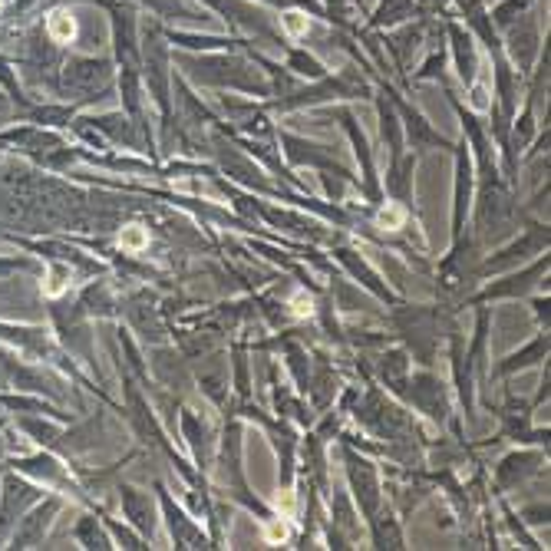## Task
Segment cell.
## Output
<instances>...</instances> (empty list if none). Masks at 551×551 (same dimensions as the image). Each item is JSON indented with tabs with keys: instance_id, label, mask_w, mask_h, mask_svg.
<instances>
[{
	"instance_id": "5",
	"label": "cell",
	"mask_w": 551,
	"mask_h": 551,
	"mask_svg": "<svg viewBox=\"0 0 551 551\" xmlns=\"http://www.w3.org/2000/svg\"><path fill=\"white\" fill-rule=\"evenodd\" d=\"M268 535H271V538H284V535H288V528H284V525H271Z\"/></svg>"
},
{
	"instance_id": "2",
	"label": "cell",
	"mask_w": 551,
	"mask_h": 551,
	"mask_svg": "<svg viewBox=\"0 0 551 551\" xmlns=\"http://www.w3.org/2000/svg\"><path fill=\"white\" fill-rule=\"evenodd\" d=\"M50 33H53L57 40H70L73 33H76V24H73V20L66 17V14H53V17H50Z\"/></svg>"
},
{
	"instance_id": "3",
	"label": "cell",
	"mask_w": 551,
	"mask_h": 551,
	"mask_svg": "<svg viewBox=\"0 0 551 551\" xmlns=\"http://www.w3.org/2000/svg\"><path fill=\"white\" fill-rule=\"evenodd\" d=\"M403 222V208H383V212H380V225H390V228H396V225H400Z\"/></svg>"
},
{
	"instance_id": "1",
	"label": "cell",
	"mask_w": 551,
	"mask_h": 551,
	"mask_svg": "<svg viewBox=\"0 0 551 551\" xmlns=\"http://www.w3.org/2000/svg\"><path fill=\"white\" fill-rule=\"evenodd\" d=\"M119 245L129 248V251H139V248L149 245V235H146V231H142L139 225H132V228L123 231V235H119Z\"/></svg>"
},
{
	"instance_id": "4",
	"label": "cell",
	"mask_w": 551,
	"mask_h": 551,
	"mask_svg": "<svg viewBox=\"0 0 551 551\" xmlns=\"http://www.w3.org/2000/svg\"><path fill=\"white\" fill-rule=\"evenodd\" d=\"M294 314H297V317H307V314H311V297L297 294V297H294Z\"/></svg>"
}]
</instances>
